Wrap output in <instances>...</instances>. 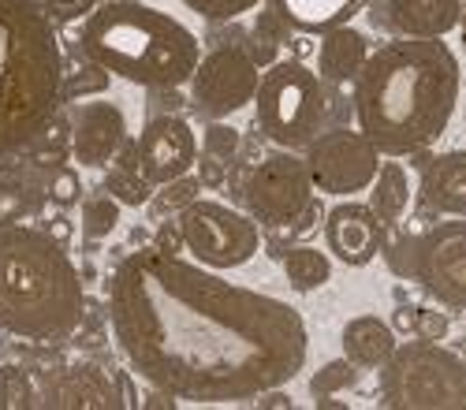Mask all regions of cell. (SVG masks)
I'll return each mask as SVG.
<instances>
[{"instance_id": "f546056e", "label": "cell", "mask_w": 466, "mask_h": 410, "mask_svg": "<svg viewBox=\"0 0 466 410\" xmlns=\"http://www.w3.org/2000/svg\"><path fill=\"white\" fill-rule=\"evenodd\" d=\"M34 213V198L23 183H12V179H0V228L5 224H19Z\"/></svg>"}, {"instance_id": "603a6c76", "label": "cell", "mask_w": 466, "mask_h": 410, "mask_svg": "<svg viewBox=\"0 0 466 410\" xmlns=\"http://www.w3.org/2000/svg\"><path fill=\"white\" fill-rule=\"evenodd\" d=\"M280 265H284L288 284H291L299 295H309V291H318V287H325V284L332 280V261H329V254L318 250V246H309V243L288 246V254H284Z\"/></svg>"}, {"instance_id": "8d00e7d4", "label": "cell", "mask_w": 466, "mask_h": 410, "mask_svg": "<svg viewBox=\"0 0 466 410\" xmlns=\"http://www.w3.org/2000/svg\"><path fill=\"white\" fill-rule=\"evenodd\" d=\"M258 406H284V410H291L295 403H291V395H284L280 388H268V392L258 395Z\"/></svg>"}, {"instance_id": "836d02e7", "label": "cell", "mask_w": 466, "mask_h": 410, "mask_svg": "<svg viewBox=\"0 0 466 410\" xmlns=\"http://www.w3.org/2000/svg\"><path fill=\"white\" fill-rule=\"evenodd\" d=\"M414 254H418V235L403 232V235L392 243V250H384L388 269H392L396 276H403V280H414Z\"/></svg>"}, {"instance_id": "d4e9b609", "label": "cell", "mask_w": 466, "mask_h": 410, "mask_svg": "<svg viewBox=\"0 0 466 410\" xmlns=\"http://www.w3.org/2000/svg\"><path fill=\"white\" fill-rule=\"evenodd\" d=\"M359 381V365L351 358H332L325 362L314 377H309V395L325 399V395H339V392H351Z\"/></svg>"}, {"instance_id": "277c9868", "label": "cell", "mask_w": 466, "mask_h": 410, "mask_svg": "<svg viewBox=\"0 0 466 410\" xmlns=\"http://www.w3.org/2000/svg\"><path fill=\"white\" fill-rule=\"evenodd\" d=\"M64 49L42 0H0V154L42 138L60 108Z\"/></svg>"}, {"instance_id": "ba28073f", "label": "cell", "mask_w": 466, "mask_h": 410, "mask_svg": "<svg viewBox=\"0 0 466 410\" xmlns=\"http://www.w3.org/2000/svg\"><path fill=\"white\" fill-rule=\"evenodd\" d=\"M176 232L183 250L206 269H239L261 250L258 220L213 198H194L176 213Z\"/></svg>"}, {"instance_id": "4dcf8cb0", "label": "cell", "mask_w": 466, "mask_h": 410, "mask_svg": "<svg viewBox=\"0 0 466 410\" xmlns=\"http://www.w3.org/2000/svg\"><path fill=\"white\" fill-rule=\"evenodd\" d=\"M183 5H187L194 15L209 19V23H228V19H239V15L254 12L261 0H183Z\"/></svg>"}, {"instance_id": "ffe728a7", "label": "cell", "mask_w": 466, "mask_h": 410, "mask_svg": "<svg viewBox=\"0 0 466 410\" xmlns=\"http://www.w3.org/2000/svg\"><path fill=\"white\" fill-rule=\"evenodd\" d=\"M370 0H273V12L299 34H325L351 23Z\"/></svg>"}, {"instance_id": "d6986e66", "label": "cell", "mask_w": 466, "mask_h": 410, "mask_svg": "<svg viewBox=\"0 0 466 410\" xmlns=\"http://www.w3.org/2000/svg\"><path fill=\"white\" fill-rule=\"evenodd\" d=\"M370 56V37L355 26H332L321 34V45H318V75L332 86L343 83H355V75L362 71Z\"/></svg>"}, {"instance_id": "6da1fadb", "label": "cell", "mask_w": 466, "mask_h": 410, "mask_svg": "<svg viewBox=\"0 0 466 410\" xmlns=\"http://www.w3.org/2000/svg\"><path fill=\"white\" fill-rule=\"evenodd\" d=\"M116 347L149 388L228 406L299 377L309 332L295 306L165 246L127 254L108 280Z\"/></svg>"}, {"instance_id": "484cf974", "label": "cell", "mask_w": 466, "mask_h": 410, "mask_svg": "<svg viewBox=\"0 0 466 410\" xmlns=\"http://www.w3.org/2000/svg\"><path fill=\"white\" fill-rule=\"evenodd\" d=\"M105 90H108V71H105L97 60L86 56L83 67H75V71L64 67L60 101H83V97H90V94H105Z\"/></svg>"}, {"instance_id": "44dd1931", "label": "cell", "mask_w": 466, "mask_h": 410, "mask_svg": "<svg viewBox=\"0 0 466 410\" xmlns=\"http://www.w3.org/2000/svg\"><path fill=\"white\" fill-rule=\"evenodd\" d=\"M343 358H351L359 369H380V362L396 351V328L373 317V314H359L343 325Z\"/></svg>"}, {"instance_id": "4316f807", "label": "cell", "mask_w": 466, "mask_h": 410, "mask_svg": "<svg viewBox=\"0 0 466 410\" xmlns=\"http://www.w3.org/2000/svg\"><path fill=\"white\" fill-rule=\"evenodd\" d=\"M42 403V392H37L26 377L23 365H0V406L5 410H30Z\"/></svg>"}, {"instance_id": "83f0119b", "label": "cell", "mask_w": 466, "mask_h": 410, "mask_svg": "<svg viewBox=\"0 0 466 410\" xmlns=\"http://www.w3.org/2000/svg\"><path fill=\"white\" fill-rule=\"evenodd\" d=\"M105 191H108L116 202H120V205H146V202H149V195H153V186L142 179L138 165L131 161V168H127V165H120L116 172H108Z\"/></svg>"}, {"instance_id": "3957f363", "label": "cell", "mask_w": 466, "mask_h": 410, "mask_svg": "<svg viewBox=\"0 0 466 410\" xmlns=\"http://www.w3.org/2000/svg\"><path fill=\"white\" fill-rule=\"evenodd\" d=\"M86 295L67 246L26 224L0 228V332L19 340H67L79 328Z\"/></svg>"}, {"instance_id": "e0dca14e", "label": "cell", "mask_w": 466, "mask_h": 410, "mask_svg": "<svg viewBox=\"0 0 466 410\" xmlns=\"http://www.w3.org/2000/svg\"><path fill=\"white\" fill-rule=\"evenodd\" d=\"M384 12L403 37H448L462 23V0H388Z\"/></svg>"}, {"instance_id": "1f68e13d", "label": "cell", "mask_w": 466, "mask_h": 410, "mask_svg": "<svg viewBox=\"0 0 466 410\" xmlns=\"http://www.w3.org/2000/svg\"><path fill=\"white\" fill-rule=\"evenodd\" d=\"M194 198H198V183H194L190 172H187V175H179L172 183H161L157 198H153V213H179Z\"/></svg>"}, {"instance_id": "5bb4252c", "label": "cell", "mask_w": 466, "mask_h": 410, "mask_svg": "<svg viewBox=\"0 0 466 410\" xmlns=\"http://www.w3.org/2000/svg\"><path fill=\"white\" fill-rule=\"evenodd\" d=\"M127 142V116L112 101H83L71 108V161L105 168Z\"/></svg>"}, {"instance_id": "d590c367", "label": "cell", "mask_w": 466, "mask_h": 410, "mask_svg": "<svg viewBox=\"0 0 466 410\" xmlns=\"http://www.w3.org/2000/svg\"><path fill=\"white\" fill-rule=\"evenodd\" d=\"M318 216H321V202H318V198H309L306 209L288 224V228H291L295 235H306V232H314V220H318Z\"/></svg>"}, {"instance_id": "4fadbf2b", "label": "cell", "mask_w": 466, "mask_h": 410, "mask_svg": "<svg viewBox=\"0 0 466 410\" xmlns=\"http://www.w3.org/2000/svg\"><path fill=\"white\" fill-rule=\"evenodd\" d=\"M135 165L153 191H157L161 183L187 175L194 165H198V138H194L190 124L179 116L146 120V127L135 142Z\"/></svg>"}, {"instance_id": "7a4b0ae2", "label": "cell", "mask_w": 466, "mask_h": 410, "mask_svg": "<svg viewBox=\"0 0 466 410\" xmlns=\"http://www.w3.org/2000/svg\"><path fill=\"white\" fill-rule=\"evenodd\" d=\"M462 90L459 56L441 37H396L355 75L351 112L359 131L388 157L421 154L455 116Z\"/></svg>"}, {"instance_id": "9a60e30c", "label": "cell", "mask_w": 466, "mask_h": 410, "mask_svg": "<svg viewBox=\"0 0 466 410\" xmlns=\"http://www.w3.org/2000/svg\"><path fill=\"white\" fill-rule=\"evenodd\" d=\"M329 254L351 269H366L384 246V224L362 202H339L325 216Z\"/></svg>"}, {"instance_id": "2e32d148", "label": "cell", "mask_w": 466, "mask_h": 410, "mask_svg": "<svg viewBox=\"0 0 466 410\" xmlns=\"http://www.w3.org/2000/svg\"><path fill=\"white\" fill-rule=\"evenodd\" d=\"M37 406H49V410H120L124 406V395H120V385H116V377H108V373L101 365H71L64 369L60 377H53L46 388H42V403Z\"/></svg>"}, {"instance_id": "74e56055", "label": "cell", "mask_w": 466, "mask_h": 410, "mask_svg": "<svg viewBox=\"0 0 466 410\" xmlns=\"http://www.w3.org/2000/svg\"><path fill=\"white\" fill-rule=\"evenodd\" d=\"M202 183H209V186L220 183V161H213V157L202 161Z\"/></svg>"}, {"instance_id": "f35d334b", "label": "cell", "mask_w": 466, "mask_h": 410, "mask_svg": "<svg viewBox=\"0 0 466 410\" xmlns=\"http://www.w3.org/2000/svg\"><path fill=\"white\" fill-rule=\"evenodd\" d=\"M392 328H403V332H410V328H414V306H403V310H396V317H392Z\"/></svg>"}, {"instance_id": "d6a6232c", "label": "cell", "mask_w": 466, "mask_h": 410, "mask_svg": "<svg viewBox=\"0 0 466 410\" xmlns=\"http://www.w3.org/2000/svg\"><path fill=\"white\" fill-rule=\"evenodd\" d=\"M448 328H451V317H448L444 310H425V306L414 310V328H410L414 340H433V344H441L444 335H448Z\"/></svg>"}, {"instance_id": "52a82bcc", "label": "cell", "mask_w": 466, "mask_h": 410, "mask_svg": "<svg viewBox=\"0 0 466 410\" xmlns=\"http://www.w3.org/2000/svg\"><path fill=\"white\" fill-rule=\"evenodd\" d=\"M254 108L258 127L268 142H277L280 149H306L325 131V79L302 60H277L268 64V71H261Z\"/></svg>"}, {"instance_id": "30bf717a", "label": "cell", "mask_w": 466, "mask_h": 410, "mask_svg": "<svg viewBox=\"0 0 466 410\" xmlns=\"http://www.w3.org/2000/svg\"><path fill=\"white\" fill-rule=\"evenodd\" d=\"M306 168L314 179V191L351 198L359 191H370L380 168V149L359 127H332L306 145Z\"/></svg>"}, {"instance_id": "ac0fdd59", "label": "cell", "mask_w": 466, "mask_h": 410, "mask_svg": "<svg viewBox=\"0 0 466 410\" xmlns=\"http://www.w3.org/2000/svg\"><path fill=\"white\" fill-rule=\"evenodd\" d=\"M421 198L441 216H466V149H448L425 165Z\"/></svg>"}, {"instance_id": "cb8c5ba5", "label": "cell", "mask_w": 466, "mask_h": 410, "mask_svg": "<svg viewBox=\"0 0 466 410\" xmlns=\"http://www.w3.org/2000/svg\"><path fill=\"white\" fill-rule=\"evenodd\" d=\"M116 228H120V202H116L108 191L83 202V235H86V243L108 239Z\"/></svg>"}, {"instance_id": "9c48e42d", "label": "cell", "mask_w": 466, "mask_h": 410, "mask_svg": "<svg viewBox=\"0 0 466 410\" xmlns=\"http://www.w3.org/2000/svg\"><path fill=\"white\" fill-rule=\"evenodd\" d=\"M309 198H314V179H309L306 157H299V149L265 154L243 183V202L265 228H288Z\"/></svg>"}, {"instance_id": "7402d4cb", "label": "cell", "mask_w": 466, "mask_h": 410, "mask_svg": "<svg viewBox=\"0 0 466 410\" xmlns=\"http://www.w3.org/2000/svg\"><path fill=\"white\" fill-rule=\"evenodd\" d=\"M407 205H410V179H407L403 165H396V161L380 165L370 183V209L380 216L384 228H392L407 213Z\"/></svg>"}, {"instance_id": "7c38bea8", "label": "cell", "mask_w": 466, "mask_h": 410, "mask_svg": "<svg viewBox=\"0 0 466 410\" xmlns=\"http://www.w3.org/2000/svg\"><path fill=\"white\" fill-rule=\"evenodd\" d=\"M414 280L441 306L466 310V216L433 224L425 235H418Z\"/></svg>"}, {"instance_id": "5b68a950", "label": "cell", "mask_w": 466, "mask_h": 410, "mask_svg": "<svg viewBox=\"0 0 466 410\" xmlns=\"http://www.w3.org/2000/svg\"><path fill=\"white\" fill-rule=\"evenodd\" d=\"M79 49L108 75L149 90H176L190 83L202 60L194 30L138 0L94 5L79 26Z\"/></svg>"}, {"instance_id": "f1b7e54d", "label": "cell", "mask_w": 466, "mask_h": 410, "mask_svg": "<svg viewBox=\"0 0 466 410\" xmlns=\"http://www.w3.org/2000/svg\"><path fill=\"white\" fill-rule=\"evenodd\" d=\"M202 145H206V157H213V161L224 165V161H236V157H239L243 138H239L236 127H228V124H220V120H209Z\"/></svg>"}, {"instance_id": "8992f818", "label": "cell", "mask_w": 466, "mask_h": 410, "mask_svg": "<svg viewBox=\"0 0 466 410\" xmlns=\"http://www.w3.org/2000/svg\"><path fill=\"white\" fill-rule=\"evenodd\" d=\"M380 406L388 410H466V358L410 340L380 362Z\"/></svg>"}, {"instance_id": "e575fe53", "label": "cell", "mask_w": 466, "mask_h": 410, "mask_svg": "<svg viewBox=\"0 0 466 410\" xmlns=\"http://www.w3.org/2000/svg\"><path fill=\"white\" fill-rule=\"evenodd\" d=\"M49 195H53V202L64 209V205H75L83 198V183H79V175H75L71 168H56V175H53V183H49Z\"/></svg>"}, {"instance_id": "8fae6325", "label": "cell", "mask_w": 466, "mask_h": 410, "mask_svg": "<svg viewBox=\"0 0 466 410\" xmlns=\"http://www.w3.org/2000/svg\"><path fill=\"white\" fill-rule=\"evenodd\" d=\"M261 67L247 49L224 45L198 60L190 75V101L206 120H228L258 94Z\"/></svg>"}]
</instances>
